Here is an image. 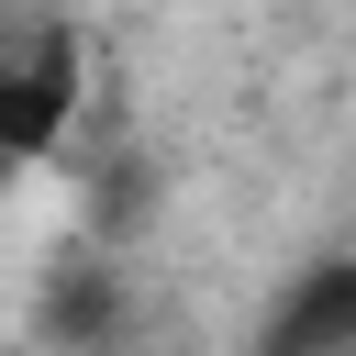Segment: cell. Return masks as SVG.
<instances>
[{"instance_id":"cell-1","label":"cell","mask_w":356,"mask_h":356,"mask_svg":"<svg viewBox=\"0 0 356 356\" xmlns=\"http://www.w3.org/2000/svg\"><path fill=\"white\" fill-rule=\"evenodd\" d=\"M67 122H78V44H67V33L11 44V56H0V167L56 156Z\"/></svg>"},{"instance_id":"cell-2","label":"cell","mask_w":356,"mask_h":356,"mask_svg":"<svg viewBox=\"0 0 356 356\" xmlns=\"http://www.w3.org/2000/svg\"><path fill=\"white\" fill-rule=\"evenodd\" d=\"M267 334H278V345H356V267H323Z\"/></svg>"}]
</instances>
